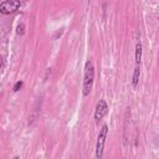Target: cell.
<instances>
[{
  "instance_id": "6da1fadb",
  "label": "cell",
  "mask_w": 159,
  "mask_h": 159,
  "mask_svg": "<svg viewBox=\"0 0 159 159\" xmlns=\"http://www.w3.org/2000/svg\"><path fill=\"white\" fill-rule=\"evenodd\" d=\"M93 78H94V68L91 60H88L84 65V75H83V96H88L92 86H93Z\"/></svg>"
},
{
  "instance_id": "7a4b0ae2",
  "label": "cell",
  "mask_w": 159,
  "mask_h": 159,
  "mask_svg": "<svg viewBox=\"0 0 159 159\" xmlns=\"http://www.w3.org/2000/svg\"><path fill=\"white\" fill-rule=\"evenodd\" d=\"M107 133H108V127L107 124H103L99 133H98V138H97V145H96V157L99 159L103 155V148H104V143H106V138H107Z\"/></svg>"
},
{
  "instance_id": "3957f363",
  "label": "cell",
  "mask_w": 159,
  "mask_h": 159,
  "mask_svg": "<svg viewBox=\"0 0 159 159\" xmlns=\"http://www.w3.org/2000/svg\"><path fill=\"white\" fill-rule=\"evenodd\" d=\"M20 7V0H5L0 4V12L4 15H9L15 12Z\"/></svg>"
},
{
  "instance_id": "277c9868",
  "label": "cell",
  "mask_w": 159,
  "mask_h": 159,
  "mask_svg": "<svg viewBox=\"0 0 159 159\" xmlns=\"http://www.w3.org/2000/svg\"><path fill=\"white\" fill-rule=\"evenodd\" d=\"M108 112V106L106 103L104 99H101L97 106H96V112H94V119H96V123H98Z\"/></svg>"
},
{
  "instance_id": "5b68a950",
  "label": "cell",
  "mask_w": 159,
  "mask_h": 159,
  "mask_svg": "<svg viewBox=\"0 0 159 159\" xmlns=\"http://www.w3.org/2000/svg\"><path fill=\"white\" fill-rule=\"evenodd\" d=\"M140 60H142V45H140V42H138L135 45V62H137V65L140 63Z\"/></svg>"
},
{
  "instance_id": "8992f818",
  "label": "cell",
  "mask_w": 159,
  "mask_h": 159,
  "mask_svg": "<svg viewBox=\"0 0 159 159\" xmlns=\"http://www.w3.org/2000/svg\"><path fill=\"white\" fill-rule=\"evenodd\" d=\"M138 81H139V66H137V67H135L134 73H133V78H132V84H133V87H134V88L137 87Z\"/></svg>"
},
{
  "instance_id": "52a82bcc",
  "label": "cell",
  "mask_w": 159,
  "mask_h": 159,
  "mask_svg": "<svg viewBox=\"0 0 159 159\" xmlns=\"http://www.w3.org/2000/svg\"><path fill=\"white\" fill-rule=\"evenodd\" d=\"M21 86H22V82H16V83H15V86H14V91H15V92H17V91L21 88Z\"/></svg>"
},
{
  "instance_id": "ba28073f",
  "label": "cell",
  "mask_w": 159,
  "mask_h": 159,
  "mask_svg": "<svg viewBox=\"0 0 159 159\" xmlns=\"http://www.w3.org/2000/svg\"><path fill=\"white\" fill-rule=\"evenodd\" d=\"M22 29H24V25H19V27H17V34H24Z\"/></svg>"
},
{
  "instance_id": "9c48e42d",
  "label": "cell",
  "mask_w": 159,
  "mask_h": 159,
  "mask_svg": "<svg viewBox=\"0 0 159 159\" xmlns=\"http://www.w3.org/2000/svg\"><path fill=\"white\" fill-rule=\"evenodd\" d=\"M1 67H2V57L0 55V70H1Z\"/></svg>"
}]
</instances>
